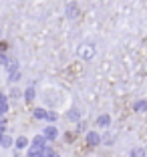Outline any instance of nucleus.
<instances>
[{"instance_id":"f257e3e1","label":"nucleus","mask_w":147,"mask_h":157,"mask_svg":"<svg viewBox=\"0 0 147 157\" xmlns=\"http://www.w3.org/2000/svg\"><path fill=\"white\" fill-rule=\"evenodd\" d=\"M48 141L44 139V135H37V137H32L30 139V149H34V151H46V147H48Z\"/></svg>"},{"instance_id":"f03ea898","label":"nucleus","mask_w":147,"mask_h":157,"mask_svg":"<svg viewBox=\"0 0 147 157\" xmlns=\"http://www.w3.org/2000/svg\"><path fill=\"white\" fill-rule=\"evenodd\" d=\"M103 143V137L101 133H97V131H87V145L89 147H97V145Z\"/></svg>"},{"instance_id":"7ed1b4c3","label":"nucleus","mask_w":147,"mask_h":157,"mask_svg":"<svg viewBox=\"0 0 147 157\" xmlns=\"http://www.w3.org/2000/svg\"><path fill=\"white\" fill-rule=\"evenodd\" d=\"M42 135H44L46 141H55V139H59V129H56L55 125H46L44 131H42Z\"/></svg>"},{"instance_id":"20e7f679","label":"nucleus","mask_w":147,"mask_h":157,"mask_svg":"<svg viewBox=\"0 0 147 157\" xmlns=\"http://www.w3.org/2000/svg\"><path fill=\"white\" fill-rule=\"evenodd\" d=\"M26 147H30V141H28L24 135L14 139V149H16V151H18V149H26Z\"/></svg>"},{"instance_id":"39448f33","label":"nucleus","mask_w":147,"mask_h":157,"mask_svg":"<svg viewBox=\"0 0 147 157\" xmlns=\"http://www.w3.org/2000/svg\"><path fill=\"white\" fill-rule=\"evenodd\" d=\"M67 119L73 121V123H81V111H79L77 107L69 109V111H67Z\"/></svg>"},{"instance_id":"423d86ee","label":"nucleus","mask_w":147,"mask_h":157,"mask_svg":"<svg viewBox=\"0 0 147 157\" xmlns=\"http://www.w3.org/2000/svg\"><path fill=\"white\" fill-rule=\"evenodd\" d=\"M24 101L26 103H30V101H34V97H37V91H34V85H30V87H26L24 89Z\"/></svg>"},{"instance_id":"0eeeda50","label":"nucleus","mask_w":147,"mask_h":157,"mask_svg":"<svg viewBox=\"0 0 147 157\" xmlns=\"http://www.w3.org/2000/svg\"><path fill=\"white\" fill-rule=\"evenodd\" d=\"M6 73H8V75L18 73V60H16V59H10L8 60V65H6Z\"/></svg>"},{"instance_id":"6e6552de","label":"nucleus","mask_w":147,"mask_h":157,"mask_svg":"<svg viewBox=\"0 0 147 157\" xmlns=\"http://www.w3.org/2000/svg\"><path fill=\"white\" fill-rule=\"evenodd\" d=\"M46 109H42V107H37V109H32V117L34 119H38V121H42V119H46Z\"/></svg>"},{"instance_id":"1a4fd4ad","label":"nucleus","mask_w":147,"mask_h":157,"mask_svg":"<svg viewBox=\"0 0 147 157\" xmlns=\"http://www.w3.org/2000/svg\"><path fill=\"white\" fill-rule=\"evenodd\" d=\"M95 125H97V127H109V125H111V117L109 115H101L99 119L95 121Z\"/></svg>"},{"instance_id":"9d476101","label":"nucleus","mask_w":147,"mask_h":157,"mask_svg":"<svg viewBox=\"0 0 147 157\" xmlns=\"http://www.w3.org/2000/svg\"><path fill=\"white\" fill-rule=\"evenodd\" d=\"M12 145H14L12 137H10V135H2V139H0V147H2V149H8V147H12Z\"/></svg>"},{"instance_id":"9b49d317","label":"nucleus","mask_w":147,"mask_h":157,"mask_svg":"<svg viewBox=\"0 0 147 157\" xmlns=\"http://www.w3.org/2000/svg\"><path fill=\"white\" fill-rule=\"evenodd\" d=\"M101 137H103V143H105V145H111L113 141H115V135L111 133V131H105V133H101Z\"/></svg>"},{"instance_id":"f8f14e48","label":"nucleus","mask_w":147,"mask_h":157,"mask_svg":"<svg viewBox=\"0 0 147 157\" xmlns=\"http://www.w3.org/2000/svg\"><path fill=\"white\" fill-rule=\"evenodd\" d=\"M129 157H145V149H141V147H137V149H131Z\"/></svg>"},{"instance_id":"ddd939ff","label":"nucleus","mask_w":147,"mask_h":157,"mask_svg":"<svg viewBox=\"0 0 147 157\" xmlns=\"http://www.w3.org/2000/svg\"><path fill=\"white\" fill-rule=\"evenodd\" d=\"M10 59H12V56H10L8 52H0V65H2V67L8 65V60H10Z\"/></svg>"},{"instance_id":"4468645a","label":"nucleus","mask_w":147,"mask_h":157,"mask_svg":"<svg viewBox=\"0 0 147 157\" xmlns=\"http://www.w3.org/2000/svg\"><path fill=\"white\" fill-rule=\"evenodd\" d=\"M56 119H59V113L56 111H48L46 113V121H48V123H55Z\"/></svg>"},{"instance_id":"2eb2a0df","label":"nucleus","mask_w":147,"mask_h":157,"mask_svg":"<svg viewBox=\"0 0 147 157\" xmlns=\"http://www.w3.org/2000/svg\"><path fill=\"white\" fill-rule=\"evenodd\" d=\"M26 157H46L42 151H34V149H28L26 151Z\"/></svg>"},{"instance_id":"dca6fc26","label":"nucleus","mask_w":147,"mask_h":157,"mask_svg":"<svg viewBox=\"0 0 147 157\" xmlns=\"http://www.w3.org/2000/svg\"><path fill=\"white\" fill-rule=\"evenodd\" d=\"M135 111H147V101H137L135 103Z\"/></svg>"},{"instance_id":"f3484780","label":"nucleus","mask_w":147,"mask_h":157,"mask_svg":"<svg viewBox=\"0 0 147 157\" xmlns=\"http://www.w3.org/2000/svg\"><path fill=\"white\" fill-rule=\"evenodd\" d=\"M20 95H24V93H20V89H16V87L12 85V91H10V99H18Z\"/></svg>"},{"instance_id":"a211bd4d","label":"nucleus","mask_w":147,"mask_h":157,"mask_svg":"<svg viewBox=\"0 0 147 157\" xmlns=\"http://www.w3.org/2000/svg\"><path fill=\"white\" fill-rule=\"evenodd\" d=\"M67 14H69L71 18H75V16H77V6H75V4H69V8H67Z\"/></svg>"},{"instance_id":"6ab92c4d","label":"nucleus","mask_w":147,"mask_h":157,"mask_svg":"<svg viewBox=\"0 0 147 157\" xmlns=\"http://www.w3.org/2000/svg\"><path fill=\"white\" fill-rule=\"evenodd\" d=\"M44 155H46V157H60V155H59V153H56V151H55V149H52V147H46Z\"/></svg>"},{"instance_id":"aec40b11","label":"nucleus","mask_w":147,"mask_h":157,"mask_svg":"<svg viewBox=\"0 0 147 157\" xmlns=\"http://www.w3.org/2000/svg\"><path fill=\"white\" fill-rule=\"evenodd\" d=\"M2 105H8V97H6L4 93L0 91V107H2Z\"/></svg>"},{"instance_id":"412c9836","label":"nucleus","mask_w":147,"mask_h":157,"mask_svg":"<svg viewBox=\"0 0 147 157\" xmlns=\"http://www.w3.org/2000/svg\"><path fill=\"white\" fill-rule=\"evenodd\" d=\"M20 78V73H14V75H8V81L10 83H16V81H18Z\"/></svg>"},{"instance_id":"4be33fe9","label":"nucleus","mask_w":147,"mask_h":157,"mask_svg":"<svg viewBox=\"0 0 147 157\" xmlns=\"http://www.w3.org/2000/svg\"><path fill=\"white\" fill-rule=\"evenodd\" d=\"M79 131H81V133H83V131H87V123H83V121H81V123H79V127H77V133Z\"/></svg>"},{"instance_id":"5701e85b","label":"nucleus","mask_w":147,"mask_h":157,"mask_svg":"<svg viewBox=\"0 0 147 157\" xmlns=\"http://www.w3.org/2000/svg\"><path fill=\"white\" fill-rule=\"evenodd\" d=\"M0 52H8V44L0 40Z\"/></svg>"},{"instance_id":"b1692460","label":"nucleus","mask_w":147,"mask_h":157,"mask_svg":"<svg viewBox=\"0 0 147 157\" xmlns=\"http://www.w3.org/2000/svg\"><path fill=\"white\" fill-rule=\"evenodd\" d=\"M0 40H2V30H0Z\"/></svg>"}]
</instances>
